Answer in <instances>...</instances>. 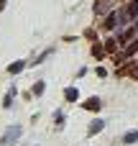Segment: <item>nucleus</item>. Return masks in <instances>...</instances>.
I'll return each mask as SVG.
<instances>
[{
	"label": "nucleus",
	"instance_id": "10",
	"mask_svg": "<svg viewBox=\"0 0 138 146\" xmlns=\"http://www.w3.org/2000/svg\"><path fill=\"white\" fill-rule=\"evenodd\" d=\"M23 67H26L23 62H15V64H10V67H8V72H10V74H18V72H20Z\"/></svg>",
	"mask_w": 138,
	"mask_h": 146
},
{
	"label": "nucleus",
	"instance_id": "7",
	"mask_svg": "<svg viewBox=\"0 0 138 146\" xmlns=\"http://www.w3.org/2000/svg\"><path fill=\"white\" fill-rule=\"evenodd\" d=\"M85 110H100V100H97V98H90V100L85 103Z\"/></svg>",
	"mask_w": 138,
	"mask_h": 146
},
{
	"label": "nucleus",
	"instance_id": "11",
	"mask_svg": "<svg viewBox=\"0 0 138 146\" xmlns=\"http://www.w3.org/2000/svg\"><path fill=\"white\" fill-rule=\"evenodd\" d=\"M102 54H105V46L95 44V46H92V56H102Z\"/></svg>",
	"mask_w": 138,
	"mask_h": 146
},
{
	"label": "nucleus",
	"instance_id": "15",
	"mask_svg": "<svg viewBox=\"0 0 138 146\" xmlns=\"http://www.w3.org/2000/svg\"><path fill=\"white\" fill-rule=\"evenodd\" d=\"M41 92H44V82H38V85L33 87V95H41Z\"/></svg>",
	"mask_w": 138,
	"mask_h": 146
},
{
	"label": "nucleus",
	"instance_id": "12",
	"mask_svg": "<svg viewBox=\"0 0 138 146\" xmlns=\"http://www.w3.org/2000/svg\"><path fill=\"white\" fill-rule=\"evenodd\" d=\"M97 131H102V121H95V123H90V133H97Z\"/></svg>",
	"mask_w": 138,
	"mask_h": 146
},
{
	"label": "nucleus",
	"instance_id": "13",
	"mask_svg": "<svg viewBox=\"0 0 138 146\" xmlns=\"http://www.w3.org/2000/svg\"><path fill=\"white\" fill-rule=\"evenodd\" d=\"M138 141V131H131V133H125V144H133Z\"/></svg>",
	"mask_w": 138,
	"mask_h": 146
},
{
	"label": "nucleus",
	"instance_id": "2",
	"mask_svg": "<svg viewBox=\"0 0 138 146\" xmlns=\"http://www.w3.org/2000/svg\"><path fill=\"white\" fill-rule=\"evenodd\" d=\"M110 8H113V0H97L95 3V15H105Z\"/></svg>",
	"mask_w": 138,
	"mask_h": 146
},
{
	"label": "nucleus",
	"instance_id": "14",
	"mask_svg": "<svg viewBox=\"0 0 138 146\" xmlns=\"http://www.w3.org/2000/svg\"><path fill=\"white\" fill-rule=\"evenodd\" d=\"M13 95H15V92H8V95H5V103H3L5 108H10V103H13Z\"/></svg>",
	"mask_w": 138,
	"mask_h": 146
},
{
	"label": "nucleus",
	"instance_id": "6",
	"mask_svg": "<svg viewBox=\"0 0 138 146\" xmlns=\"http://www.w3.org/2000/svg\"><path fill=\"white\" fill-rule=\"evenodd\" d=\"M64 98H67L69 103H77V98H79V92H77V87H67V90H64Z\"/></svg>",
	"mask_w": 138,
	"mask_h": 146
},
{
	"label": "nucleus",
	"instance_id": "1",
	"mask_svg": "<svg viewBox=\"0 0 138 146\" xmlns=\"http://www.w3.org/2000/svg\"><path fill=\"white\" fill-rule=\"evenodd\" d=\"M125 13H108V21H105V28L108 31H113V28H118L120 26V18H123Z\"/></svg>",
	"mask_w": 138,
	"mask_h": 146
},
{
	"label": "nucleus",
	"instance_id": "8",
	"mask_svg": "<svg viewBox=\"0 0 138 146\" xmlns=\"http://www.w3.org/2000/svg\"><path fill=\"white\" fill-rule=\"evenodd\" d=\"M133 38H136V31H133V28H128V31H125V33L120 36V41H123V44H131Z\"/></svg>",
	"mask_w": 138,
	"mask_h": 146
},
{
	"label": "nucleus",
	"instance_id": "4",
	"mask_svg": "<svg viewBox=\"0 0 138 146\" xmlns=\"http://www.w3.org/2000/svg\"><path fill=\"white\" fill-rule=\"evenodd\" d=\"M18 136H20V128H18V126H13V128H8V131H5V136H3V144H10V141H15Z\"/></svg>",
	"mask_w": 138,
	"mask_h": 146
},
{
	"label": "nucleus",
	"instance_id": "9",
	"mask_svg": "<svg viewBox=\"0 0 138 146\" xmlns=\"http://www.w3.org/2000/svg\"><path fill=\"white\" fill-rule=\"evenodd\" d=\"M138 13V0H131L128 3V10H125V15H136Z\"/></svg>",
	"mask_w": 138,
	"mask_h": 146
},
{
	"label": "nucleus",
	"instance_id": "3",
	"mask_svg": "<svg viewBox=\"0 0 138 146\" xmlns=\"http://www.w3.org/2000/svg\"><path fill=\"white\" fill-rule=\"evenodd\" d=\"M118 74H120V77H125V74H128V77H138V64H136V62L125 64L123 69H118Z\"/></svg>",
	"mask_w": 138,
	"mask_h": 146
},
{
	"label": "nucleus",
	"instance_id": "5",
	"mask_svg": "<svg viewBox=\"0 0 138 146\" xmlns=\"http://www.w3.org/2000/svg\"><path fill=\"white\" fill-rule=\"evenodd\" d=\"M120 44H123L120 38H110V41L105 44V51H108V54H115V51H120Z\"/></svg>",
	"mask_w": 138,
	"mask_h": 146
}]
</instances>
